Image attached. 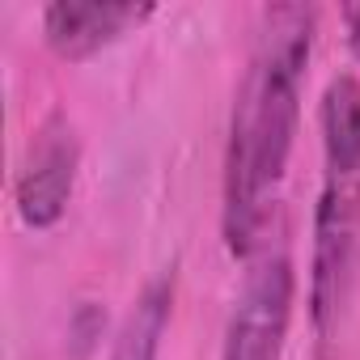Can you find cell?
Masks as SVG:
<instances>
[{
  "label": "cell",
  "mask_w": 360,
  "mask_h": 360,
  "mask_svg": "<svg viewBox=\"0 0 360 360\" xmlns=\"http://www.w3.org/2000/svg\"><path fill=\"white\" fill-rule=\"evenodd\" d=\"M314 51V9L271 5L259 18V39L229 115L225 144V208L221 233L233 259H255L267 246L276 195L301 123V81Z\"/></svg>",
  "instance_id": "6da1fadb"
},
{
  "label": "cell",
  "mask_w": 360,
  "mask_h": 360,
  "mask_svg": "<svg viewBox=\"0 0 360 360\" xmlns=\"http://www.w3.org/2000/svg\"><path fill=\"white\" fill-rule=\"evenodd\" d=\"M322 191L309 246V326L318 352L339 343L360 271V77L339 72L322 89Z\"/></svg>",
  "instance_id": "7a4b0ae2"
},
{
  "label": "cell",
  "mask_w": 360,
  "mask_h": 360,
  "mask_svg": "<svg viewBox=\"0 0 360 360\" xmlns=\"http://www.w3.org/2000/svg\"><path fill=\"white\" fill-rule=\"evenodd\" d=\"M77 169H81V136L68 115L51 110L26 140V153L18 161L13 178V204L22 225L30 229H51L77 187Z\"/></svg>",
  "instance_id": "3957f363"
},
{
  "label": "cell",
  "mask_w": 360,
  "mask_h": 360,
  "mask_svg": "<svg viewBox=\"0 0 360 360\" xmlns=\"http://www.w3.org/2000/svg\"><path fill=\"white\" fill-rule=\"evenodd\" d=\"M148 5H115V0H60L43 9V39L60 60H89L119 34L140 26Z\"/></svg>",
  "instance_id": "277c9868"
},
{
  "label": "cell",
  "mask_w": 360,
  "mask_h": 360,
  "mask_svg": "<svg viewBox=\"0 0 360 360\" xmlns=\"http://www.w3.org/2000/svg\"><path fill=\"white\" fill-rule=\"evenodd\" d=\"M169 305H174V276H157L144 284V292L131 301L110 360H157L165 326H169Z\"/></svg>",
  "instance_id": "5b68a950"
},
{
  "label": "cell",
  "mask_w": 360,
  "mask_h": 360,
  "mask_svg": "<svg viewBox=\"0 0 360 360\" xmlns=\"http://www.w3.org/2000/svg\"><path fill=\"white\" fill-rule=\"evenodd\" d=\"M343 26H347V47H352V56L360 60V5L343 9Z\"/></svg>",
  "instance_id": "8992f818"
}]
</instances>
